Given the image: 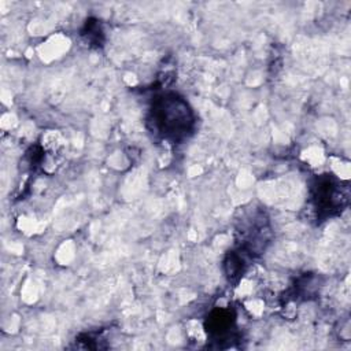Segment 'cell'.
I'll use <instances>...</instances> for the list:
<instances>
[{
    "instance_id": "cell-1",
    "label": "cell",
    "mask_w": 351,
    "mask_h": 351,
    "mask_svg": "<svg viewBox=\"0 0 351 351\" xmlns=\"http://www.w3.org/2000/svg\"><path fill=\"white\" fill-rule=\"evenodd\" d=\"M152 122L158 133L165 138L177 140L188 133L193 118L184 100L176 95H169L160 97L155 103L152 110Z\"/></svg>"
}]
</instances>
